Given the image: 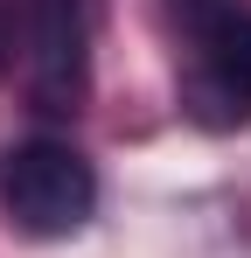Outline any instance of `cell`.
<instances>
[{
  "instance_id": "cell-1",
  "label": "cell",
  "mask_w": 251,
  "mask_h": 258,
  "mask_svg": "<svg viewBox=\"0 0 251 258\" xmlns=\"http://www.w3.org/2000/svg\"><path fill=\"white\" fill-rule=\"evenodd\" d=\"M181 63V112L203 133H230L251 119V7L244 0H161Z\"/></svg>"
},
{
  "instance_id": "cell-4",
  "label": "cell",
  "mask_w": 251,
  "mask_h": 258,
  "mask_svg": "<svg viewBox=\"0 0 251 258\" xmlns=\"http://www.w3.org/2000/svg\"><path fill=\"white\" fill-rule=\"evenodd\" d=\"M7 63H14V7L0 0V77H7Z\"/></svg>"
},
{
  "instance_id": "cell-2",
  "label": "cell",
  "mask_w": 251,
  "mask_h": 258,
  "mask_svg": "<svg viewBox=\"0 0 251 258\" xmlns=\"http://www.w3.org/2000/svg\"><path fill=\"white\" fill-rule=\"evenodd\" d=\"M91 210H98V174L70 140L35 133V140H14L0 154V216L21 237H42V244L77 237Z\"/></svg>"
},
{
  "instance_id": "cell-3",
  "label": "cell",
  "mask_w": 251,
  "mask_h": 258,
  "mask_svg": "<svg viewBox=\"0 0 251 258\" xmlns=\"http://www.w3.org/2000/svg\"><path fill=\"white\" fill-rule=\"evenodd\" d=\"M28 84L42 112H77L91 91V0H21Z\"/></svg>"
}]
</instances>
